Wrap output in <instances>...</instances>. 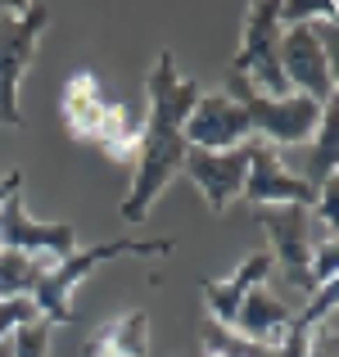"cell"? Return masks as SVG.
I'll return each mask as SVG.
<instances>
[{
  "instance_id": "cell-1",
  "label": "cell",
  "mask_w": 339,
  "mask_h": 357,
  "mask_svg": "<svg viewBox=\"0 0 339 357\" xmlns=\"http://www.w3.org/2000/svg\"><path fill=\"white\" fill-rule=\"evenodd\" d=\"M145 96H149V109L140 118V145H136V176H131V190L122 199V222L127 227H140L154 208V199L167 190L176 172L186 163V118H190L195 100L204 96L199 82L181 77L176 68V54L163 50L154 63H149V77H145Z\"/></svg>"
},
{
  "instance_id": "cell-2",
  "label": "cell",
  "mask_w": 339,
  "mask_h": 357,
  "mask_svg": "<svg viewBox=\"0 0 339 357\" xmlns=\"http://www.w3.org/2000/svg\"><path fill=\"white\" fill-rule=\"evenodd\" d=\"M172 249H176L172 236H154V240L118 236V240L91 244V249H73L68 258H59V262H50V267H41V276H36V285H32V294H27V298L36 303L41 321H50V326L77 321L73 294H77V285L100 267V262H113V258H172Z\"/></svg>"
},
{
  "instance_id": "cell-3",
  "label": "cell",
  "mask_w": 339,
  "mask_h": 357,
  "mask_svg": "<svg viewBox=\"0 0 339 357\" xmlns=\"http://www.w3.org/2000/svg\"><path fill=\"white\" fill-rule=\"evenodd\" d=\"M280 73L289 91L317 105L339 96V27L335 18L308 27H280Z\"/></svg>"
},
{
  "instance_id": "cell-4",
  "label": "cell",
  "mask_w": 339,
  "mask_h": 357,
  "mask_svg": "<svg viewBox=\"0 0 339 357\" xmlns=\"http://www.w3.org/2000/svg\"><path fill=\"white\" fill-rule=\"evenodd\" d=\"M222 91L249 114L253 140H262V145H271V149L312 140L317 127H322V114H326V105H317V100H308V96H294V91H289V96H258V91L244 77H235V73H226Z\"/></svg>"
},
{
  "instance_id": "cell-5",
  "label": "cell",
  "mask_w": 339,
  "mask_h": 357,
  "mask_svg": "<svg viewBox=\"0 0 339 357\" xmlns=\"http://www.w3.org/2000/svg\"><path fill=\"white\" fill-rule=\"evenodd\" d=\"M50 18H54L50 5H0V122L5 127L23 122L18 86H23V73Z\"/></svg>"
},
{
  "instance_id": "cell-6",
  "label": "cell",
  "mask_w": 339,
  "mask_h": 357,
  "mask_svg": "<svg viewBox=\"0 0 339 357\" xmlns=\"http://www.w3.org/2000/svg\"><path fill=\"white\" fill-rule=\"evenodd\" d=\"M231 73L244 77L258 96H289V82L280 73V0H253L244 9V36Z\"/></svg>"
},
{
  "instance_id": "cell-7",
  "label": "cell",
  "mask_w": 339,
  "mask_h": 357,
  "mask_svg": "<svg viewBox=\"0 0 339 357\" xmlns=\"http://www.w3.org/2000/svg\"><path fill=\"white\" fill-rule=\"evenodd\" d=\"M0 249L27 262H59L82 244L68 222H36L23 204V190H14L0 199Z\"/></svg>"
},
{
  "instance_id": "cell-8",
  "label": "cell",
  "mask_w": 339,
  "mask_h": 357,
  "mask_svg": "<svg viewBox=\"0 0 339 357\" xmlns=\"http://www.w3.org/2000/svg\"><path fill=\"white\" fill-rule=\"evenodd\" d=\"M244 204L253 208H312L317 204V185H308L299 172H289L280 149L253 140V154H249V176H244Z\"/></svg>"
},
{
  "instance_id": "cell-9",
  "label": "cell",
  "mask_w": 339,
  "mask_h": 357,
  "mask_svg": "<svg viewBox=\"0 0 339 357\" xmlns=\"http://www.w3.org/2000/svg\"><path fill=\"white\" fill-rule=\"evenodd\" d=\"M267 231V253L271 267L285 271V285L312 294V280H308V258H312V208H253Z\"/></svg>"
},
{
  "instance_id": "cell-10",
  "label": "cell",
  "mask_w": 339,
  "mask_h": 357,
  "mask_svg": "<svg viewBox=\"0 0 339 357\" xmlns=\"http://www.w3.org/2000/svg\"><path fill=\"white\" fill-rule=\"evenodd\" d=\"M249 154H253V140L249 145H235V149H186V163L181 172L199 185L209 213H226L244 190V176H249Z\"/></svg>"
},
{
  "instance_id": "cell-11",
  "label": "cell",
  "mask_w": 339,
  "mask_h": 357,
  "mask_svg": "<svg viewBox=\"0 0 339 357\" xmlns=\"http://www.w3.org/2000/svg\"><path fill=\"white\" fill-rule=\"evenodd\" d=\"M181 136H186L190 149H213V154H218V149L249 145L253 127H249V114H244L226 91H204V96L195 100L190 118H186Z\"/></svg>"
},
{
  "instance_id": "cell-12",
  "label": "cell",
  "mask_w": 339,
  "mask_h": 357,
  "mask_svg": "<svg viewBox=\"0 0 339 357\" xmlns=\"http://www.w3.org/2000/svg\"><path fill=\"white\" fill-rule=\"evenodd\" d=\"M267 280H271V253L267 249H253L226 280H204L199 294H204V307H209V321H218V326L231 331L244 294H249L253 285H267Z\"/></svg>"
},
{
  "instance_id": "cell-13",
  "label": "cell",
  "mask_w": 339,
  "mask_h": 357,
  "mask_svg": "<svg viewBox=\"0 0 339 357\" xmlns=\"http://www.w3.org/2000/svg\"><path fill=\"white\" fill-rule=\"evenodd\" d=\"M109 109H113V96L105 91V82H100L91 68H77L68 82H63L59 114H63V122H68V131L77 140H91V145H96V136H100V127H105Z\"/></svg>"
},
{
  "instance_id": "cell-14",
  "label": "cell",
  "mask_w": 339,
  "mask_h": 357,
  "mask_svg": "<svg viewBox=\"0 0 339 357\" xmlns=\"http://www.w3.org/2000/svg\"><path fill=\"white\" fill-rule=\"evenodd\" d=\"M289 317H294V312H289L267 285H253L249 294H244L240 312H235L231 331L240 335V340H249V344H267V349H276V344L285 340V331H289Z\"/></svg>"
},
{
  "instance_id": "cell-15",
  "label": "cell",
  "mask_w": 339,
  "mask_h": 357,
  "mask_svg": "<svg viewBox=\"0 0 339 357\" xmlns=\"http://www.w3.org/2000/svg\"><path fill=\"white\" fill-rule=\"evenodd\" d=\"M86 357H149V312H118L96 326Z\"/></svg>"
},
{
  "instance_id": "cell-16",
  "label": "cell",
  "mask_w": 339,
  "mask_h": 357,
  "mask_svg": "<svg viewBox=\"0 0 339 357\" xmlns=\"http://www.w3.org/2000/svg\"><path fill=\"white\" fill-rule=\"evenodd\" d=\"M339 96L326 105V114H322V127H317V136H312V149H308V172H303V181L308 185H322V181H331V176H339Z\"/></svg>"
},
{
  "instance_id": "cell-17",
  "label": "cell",
  "mask_w": 339,
  "mask_h": 357,
  "mask_svg": "<svg viewBox=\"0 0 339 357\" xmlns=\"http://www.w3.org/2000/svg\"><path fill=\"white\" fill-rule=\"evenodd\" d=\"M41 267H50V262H27V258H18V253L0 249V303H5V298H18V294H32Z\"/></svg>"
},
{
  "instance_id": "cell-18",
  "label": "cell",
  "mask_w": 339,
  "mask_h": 357,
  "mask_svg": "<svg viewBox=\"0 0 339 357\" xmlns=\"http://www.w3.org/2000/svg\"><path fill=\"white\" fill-rule=\"evenodd\" d=\"M335 271H339V236H326L312 244V258H308V280L312 289L335 285Z\"/></svg>"
},
{
  "instance_id": "cell-19",
  "label": "cell",
  "mask_w": 339,
  "mask_h": 357,
  "mask_svg": "<svg viewBox=\"0 0 339 357\" xmlns=\"http://www.w3.org/2000/svg\"><path fill=\"white\" fill-rule=\"evenodd\" d=\"M50 340H54V326L50 321H32L23 331L9 335V353L14 357H50Z\"/></svg>"
},
{
  "instance_id": "cell-20",
  "label": "cell",
  "mask_w": 339,
  "mask_h": 357,
  "mask_svg": "<svg viewBox=\"0 0 339 357\" xmlns=\"http://www.w3.org/2000/svg\"><path fill=\"white\" fill-rule=\"evenodd\" d=\"M32 321H41V312H36V303H32L27 294H18V298H5V303H0V344H5L14 331L32 326Z\"/></svg>"
},
{
  "instance_id": "cell-21",
  "label": "cell",
  "mask_w": 339,
  "mask_h": 357,
  "mask_svg": "<svg viewBox=\"0 0 339 357\" xmlns=\"http://www.w3.org/2000/svg\"><path fill=\"white\" fill-rule=\"evenodd\" d=\"M303 357H335V321H322V326H317Z\"/></svg>"
},
{
  "instance_id": "cell-22",
  "label": "cell",
  "mask_w": 339,
  "mask_h": 357,
  "mask_svg": "<svg viewBox=\"0 0 339 357\" xmlns=\"http://www.w3.org/2000/svg\"><path fill=\"white\" fill-rule=\"evenodd\" d=\"M14 190H23V172H0V199Z\"/></svg>"
},
{
  "instance_id": "cell-23",
  "label": "cell",
  "mask_w": 339,
  "mask_h": 357,
  "mask_svg": "<svg viewBox=\"0 0 339 357\" xmlns=\"http://www.w3.org/2000/svg\"><path fill=\"white\" fill-rule=\"evenodd\" d=\"M0 357H14V353H9V340H5V344H0Z\"/></svg>"
}]
</instances>
